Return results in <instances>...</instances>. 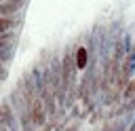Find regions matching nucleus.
Wrapping results in <instances>:
<instances>
[{
	"label": "nucleus",
	"mask_w": 135,
	"mask_h": 131,
	"mask_svg": "<svg viewBox=\"0 0 135 131\" xmlns=\"http://www.w3.org/2000/svg\"><path fill=\"white\" fill-rule=\"evenodd\" d=\"M74 57H76V66L80 72H86L89 70V49L84 44H78L74 49Z\"/></svg>",
	"instance_id": "7ed1b4c3"
},
{
	"label": "nucleus",
	"mask_w": 135,
	"mask_h": 131,
	"mask_svg": "<svg viewBox=\"0 0 135 131\" xmlns=\"http://www.w3.org/2000/svg\"><path fill=\"white\" fill-rule=\"evenodd\" d=\"M122 99L124 101H131V99H135V76L129 80V85L124 87V91H122Z\"/></svg>",
	"instance_id": "20e7f679"
},
{
	"label": "nucleus",
	"mask_w": 135,
	"mask_h": 131,
	"mask_svg": "<svg viewBox=\"0 0 135 131\" xmlns=\"http://www.w3.org/2000/svg\"><path fill=\"white\" fill-rule=\"evenodd\" d=\"M27 6V0H0V15H21Z\"/></svg>",
	"instance_id": "f257e3e1"
},
{
	"label": "nucleus",
	"mask_w": 135,
	"mask_h": 131,
	"mask_svg": "<svg viewBox=\"0 0 135 131\" xmlns=\"http://www.w3.org/2000/svg\"><path fill=\"white\" fill-rule=\"evenodd\" d=\"M21 25V17L17 15H2V34H17Z\"/></svg>",
	"instance_id": "f03ea898"
}]
</instances>
